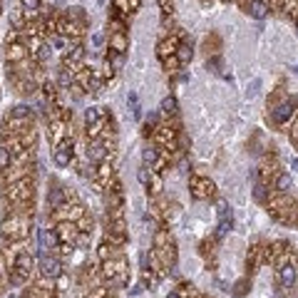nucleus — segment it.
<instances>
[{"label":"nucleus","instance_id":"aec40b11","mask_svg":"<svg viewBox=\"0 0 298 298\" xmlns=\"http://www.w3.org/2000/svg\"><path fill=\"white\" fill-rule=\"evenodd\" d=\"M231 226H234V219H231V216H224V219H219V229H216V236H224L226 231H231Z\"/></svg>","mask_w":298,"mask_h":298},{"label":"nucleus","instance_id":"4468645a","mask_svg":"<svg viewBox=\"0 0 298 298\" xmlns=\"http://www.w3.org/2000/svg\"><path fill=\"white\" fill-rule=\"evenodd\" d=\"M47 204L50 209H60V206H65V191L62 189H50V194H47Z\"/></svg>","mask_w":298,"mask_h":298},{"label":"nucleus","instance_id":"473e14b6","mask_svg":"<svg viewBox=\"0 0 298 298\" xmlns=\"http://www.w3.org/2000/svg\"><path fill=\"white\" fill-rule=\"evenodd\" d=\"M291 167H293V169H298V159H293V162H291Z\"/></svg>","mask_w":298,"mask_h":298},{"label":"nucleus","instance_id":"f3484780","mask_svg":"<svg viewBox=\"0 0 298 298\" xmlns=\"http://www.w3.org/2000/svg\"><path fill=\"white\" fill-rule=\"evenodd\" d=\"M107 65L112 67V72L122 70V65H125V55H119V53H110V57H107Z\"/></svg>","mask_w":298,"mask_h":298},{"label":"nucleus","instance_id":"9d476101","mask_svg":"<svg viewBox=\"0 0 298 298\" xmlns=\"http://www.w3.org/2000/svg\"><path fill=\"white\" fill-rule=\"evenodd\" d=\"M82 57H85V47L74 45V47H70V50L65 53L62 65H65V67H74V65H80V60H82Z\"/></svg>","mask_w":298,"mask_h":298},{"label":"nucleus","instance_id":"20e7f679","mask_svg":"<svg viewBox=\"0 0 298 298\" xmlns=\"http://www.w3.org/2000/svg\"><path fill=\"white\" fill-rule=\"evenodd\" d=\"M214 194V182L211 179H194L191 182V196L194 199H209Z\"/></svg>","mask_w":298,"mask_h":298},{"label":"nucleus","instance_id":"393cba45","mask_svg":"<svg viewBox=\"0 0 298 298\" xmlns=\"http://www.w3.org/2000/svg\"><path fill=\"white\" fill-rule=\"evenodd\" d=\"M137 179H139V184H144V186H147L149 182H152V171H149L147 167H142L139 171H137Z\"/></svg>","mask_w":298,"mask_h":298},{"label":"nucleus","instance_id":"6ab92c4d","mask_svg":"<svg viewBox=\"0 0 298 298\" xmlns=\"http://www.w3.org/2000/svg\"><path fill=\"white\" fill-rule=\"evenodd\" d=\"M10 159H13L10 149L5 147V144H0V169H8V167H10Z\"/></svg>","mask_w":298,"mask_h":298},{"label":"nucleus","instance_id":"cd10ccee","mask_svg":"<svg viewBox=\"0 0 298 298\" xmlns=\"http://www.w3.org/2000/svg\"><path fill=\"white\" fill-rule=\"evenodd\" d=\"M92 45H94V47H102V45H105V33H94V35H92Z\"/></svg>","mask_w":298,"mask_h":298},{"label":"nucleus","instance_id":"72a5a7b5","mask_svg":"<svg viewBox=\"0 0 298 298\" xmlns=\"http://www.w3.org/2000/svg\"><path fill=\"white\" fill-rule=\"evenodd\" d=\"M167 298H179V293H169Z\"/></svg>","mask_w":298,"mask_h":298},{"label":"nucleus","instance_id":"f704fd0d","mask_svg":"<svg viewBox=\"0 0 298 298\" xmlns=\"http://www.w3.org/2000/svg\"><path fill=\"white\" fill-rule=\"evenodd\" d=\"M293 70H296V72H298V67H293Z\"/></svg>","mask_w":298,"mask_h":298},{"label":"nucleus","instance_id":"1a4fd4ad","mask_svg":"<svg viewBox=\"0 0 298 298\" xmlns=\"http://www.w3.org/2000/svg\"><path fill=\"white\" fill-rule=\"evenodd\" d=\"M127 47H130L127 33H112V35H110V50H112V53L125 55V53H127Z\"/></svg>","mask_w":298,"mask_h":298},{"label":"nucleus","instance_id":"dca6fc26","mask_svg":"<svg viewBox=\"0 0 298 298\" xmlns=\"http://www.w3.org/2000/svg\"><path fill=\"white\" fill-rule=\"evenodd\" d=\"M100 122V107H90V110H85V125H87V130L94 127Z\"/></svg>","mask_w":298,"mask_h":298},{"label":"nucleus","instance_id":"423d86ee","mask_svg":"<svg viewBox=\"0 0 298 298\" xmlns=\"http://www.w3.org/2000/svg\"><path fill=\"white\" fill-rule=\"evenodd\" d=\"M177 50H179V37L177 35L167 37V40H162V42L157 45V55L162 57V60L169 55H177Z\"/></svg>","mask_w":298,"mask_h":298},{"label":"nucleus","instance_id":"7ed1b4c3","mask_svg":"<svg viewBox=\"0 0 298 298\" xmlns=\"http://www.w3.org/2000/svg\"><path fill=\"white\" fill-rule=\"evenodd\" d=\"M74 152H72V142H62V144H57L55 147V154H53V159H55L57 167H67L70 162H72Z\"/></svg>","mask_w":298,"mask_h":298},{"label":"nucleus","instance_id":"f03ea898","mask_svg":"<svg viewBox=\"0 0 298 298\" xmlns=\"http://www.w3.org/2000/svg\"><path fill=\"white\" fill-rule=\"evenodd\" d=\"M40 271H42V276H47V279H60L62 276V263L53 256H40Z\"/></svg>","mask_w":298,"mask_h":298},{"label":"nucleus","instance_id":"ddd939ff","mask_svg":"<svg viewBox=\"0 0 298 298\" xmlns=\"http://www.w3.org/2000/svg\"><path fill=\"white\" fill-rule=\"evenodd\" d=\"M279 279H281V283H283L286 288H288V286H293V281H296V268H293L291 263H283V266H281Z\"/></svg>","mask_w":298,"mask_h":298},{"label":"nucleus","instance_id":"f257e3e1","mask_svg":"<svg viewBox=\"0 0 298 298\" xmlns=\"http://www.w3.org/2000/svg\"><path fill=\"white\" fill-rule=\"evenodd\" d=\"M296 107H298V102L293 100V97H291V100H283L281 105H276V107H274V112H271V119H274L276 125H286V122L293 117Z\"/></svg>","mask_w":298,"mask_h":298},{"label":"nucleus","instance_id":"4be33fe9","mask_svg":"<svg viewBox=\"0 0 298 298\" xmlns=\"http://www.w3.org/2000/svg\"><path fill=\"white\" fill-rule=\"evenodd\" d=\"M157 157H159V152H157L154 147H149V149H144V152H142L144 164H154V162H157Z\"/></svg>","mask_w":298,"mask_h":298},{"label":"nucleus","instance_id":"c85d7f7f","mask_svg":"<svg viewBox=\"0 0 298 298\" xmlns=\"http://www.w3.org/2000/svg\"><path fill=\"white\" fill-rule=\"evenodd\" d=\"M254 196L259 199V202H266V191H263V186L256 184V189H254Z\"/></svg>","mask_w":298,"mask_h":298},{"label":"nucleus","instance_id":"b1692460","mask_svg":"<svg viewBox=\"0 0 298 298\" xmlns=\"http://www.w3.org/2000/svg\"><path fill=\"white\" fill-rule=\"evenodd\" d=\"M179 65H182V62H179V57H177V55H169V57H164V67H167L169 72H174V70H177Z\"/></svg>","mask_w":298,"mask_h":298},{"label":"nucleus","instance_id":"412c9836","mask_svg":"<svg viewBox=\"0 0 298 298\" xmlns=\"http://www.w3.org/2000/svg\"><path fill=\"white\" fill-rule=\"evenodd\" d=\"M276 189H279V191H288V189H291V177H288V174H279V177H276Z\"/></svg>","mask_w":298,"mask_h":298},{"label":"nucleus","instance_id":"2eb2a0df","mask_svg":"<svg viewBox=\"0 0 298 298\" xmlns=\"http://www.w3.org/2000/svg\"><path fill=\"white\" fill-rule=\"evenodd\" d=\"M162 114H167V117H171V114H177V100L174 97H164L162 100Z\"/></svg>","mask_w":298,"mask_h":298},{"label":"nucleus","instance_id":"f8f14e48","mask_svg":"<svg viewBox=\"0 0 298 298\" xmlns=\"http://www.w3.org/2000/svg\"><path fill=\"white\" fill-rule=\"evenodd\" d=\"M40 3L42 0H20V10L25 13V18L30 22V18H37V10H40Z\"/></svg>","mask_w":298,"mask_h":298},{"label":"nucleus","instance_id":"6e6552de","mask_svg":"<svg viewBox=\"0 0 298 298\" xmlns=\"http://www.w3.org/2000/svg\"><path fill=\"white\" fill-rule=\"evenodd\" d=\"M87 159H90V164H102L107 159V147L102 142H92L87 147Z\"/></svg>","mask_w":298,"mask_h":298},{"label":"nucleus","instance_id":"7c9ffc66","mask_svg":"<svg viewBox=\"0 0 298 298\" xmlns=\"http://www.w3.org/2000/svg\"><path fill=\"white\" fill-rule=\"evenodd\" d=\"M159 5H162L164 13H171V0H159Z\"/></svg>","mask_w":298,"mask_h":298},{"label":"nucleus","instance_id":"2f4dec72","mask_svg":"<svg viewBox=\"0 0 298 298\" xmlns=\"http://www.w3.org/2000/svg\"><path fill=\"white\" fill-rule=\"evenodd\" d=\"M127 3H130L132 10H139V5H142V0H127Z\"/></svg>","mask_w":298,"mask_h":298},{"label":"nucleus","instance_id":"39448f33","mask_svg":"<svg viewBox=\"0 0 298 298\" xmlns=\"http://www.w3.org/2000/svg\"><path fill=\"white\" fill-rule=\"evenodd\" d=\"M246 10H249V15L254 20H266L271 8H268L263 0H249V3H246Z\"/></svg>","mask_w":298,"mask_h":298},{"label":"nucleus","instance_id":"0eeeda50","mask_svg":"<svg viewBox=\"0 0 298 298\" xmlns=\"http://www.w3.org/2000/svg\"><path fill=\"white\" fill-rule=\"evenodd\" d=\"M28 55V50H25V45H20L18 37L13 35V40L8 37V60L10 62H20V60H25Z\"/></svg>","mask_w":298,"mask_h":298},{"label":"nucleus","instance_id":"5701e85b","mask_svg":"<svg viewBox=\"0 0 298 298\" xmlns=\"http://www.w3.org/2000/svg\"><path fill=\"white\" fill-rule=\"evenodd\" d=\"M74 243H77L80 249L90 246V234H87V231H77V236H74Z\"/></svg>","mask_w":298,"mask_h":298},{"label":"nucleus","instance_id":"a878e982","mask_svg":"<svg viewBox=\"0 0 298 298\" xmlns=\"http://www.w3.org/2000/svg\"><path fill=\"white\" fill-rule=\"evenodd\" d=\"M30 114V110L25 107V105H18V107H13V112H10V117L13 119H20V117H28Z\"/></svg>","mask_w":298,"mask_h":298},{"label":"nucleus","instance_id":"9b49d317","mask_svg":"<svg viewBox=\"0 0 298 298\" xmlns=\"http://www.w3.org/2000/svg\"><path fill=\"white\" fill-rule=\"evenodd\" d=\"M8 196H10V199H28V196H33V184H30V182H20L18 186L10 189Z\"/></svg>","mask_w":298,"mask_h":298},{"label":"nucleus","instance_id":"c756f323","mask_svg":"<svg viewBox=\"0 0 298 298\" xmlns=\"http://www.w3.org/2000/svg\"><path fill=\"white\" fill-rule=\"evenodd\" d=\"M152 186H154L152 191H154V194H159V191H162V179H159V177H152Z\"/></svg>","mask_w":298,"mask_h":298},{"label":"nucleus","instance_id":"a211bd4d","mask_svg":"<svg viewBox=\"0 0 298 298\" xmlns=\"http://www.w3.org/2000/svg\"><path fill=\"white\" fill-rule=\"evenodd\" d=\"M194 55V50H191V45L184 42V45H179V50H177V57H179V62H189Z\"/></svg>","mask_w":298,"mask_h":298},{"label":"nucleus","instance_id":"bb28decb","mask_svg":"<svg viewBox=\"0 0 298 298\" xmlns=\"http://www.w3.org/2000/svg\"><path fill=\"white\" fill-rule=\"evenodd\" d=\"M70 82H72V74H70L67 67H62V70H60V85H62V87H67Z\"/></svg>","mask_w":298,"mask_h":298}]
</instances>
